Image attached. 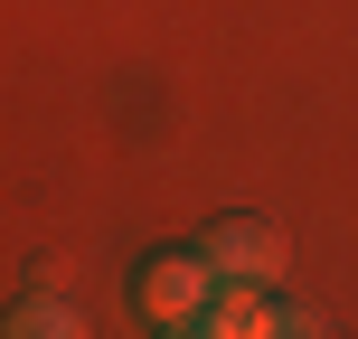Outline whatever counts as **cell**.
Returning a JSON list of instances; mask_svg holds the SVG:
<instances>
[{
    "instance_id": "obj_4",
    "label": "cell",
    "mask_w": 358,
    "mask_h": 339,
    "mask_svg": "<svg viewBox=\"0 0 358 339\" xmlns=\"http://www.w3.org/2000/svg\"><path fill=\"white\" fill-rule=\"evenodd\" d=\"M10 330H29V339H48V330H57V339H66V330H76V311H66V302H29Z\"/></svg>"
},
{
    "instance_id": "obj_2",
    "label": "cell",
    "mask_w": 358,
    "mask_h": 339,
    "mask_svg": "<svg viewBox=\"0 0 358 339\" xmlns=\"http://www.w3.org/2000/svg\"><path fill=\"white\" fill-rule=\"evenodd\" d=\"M208 264L236 273V283H273L283 273V236L255 226V217H227V226H208Z\"/></svg>"
},
{
    "instance_id": "obj_1",
    "label": "cell",
    "mask_w": 358,
    "mask_h": 339,
    "mask_svg": "<svg viewBox=\"0 0 358 339\" xmlns=\"http://www.w3.org/2000/svg\"><path fill=\"white\" fill-rule=\"evenodd\" d=\"M142 302H151V321H179V330H198V311L217 302V264H208V245H198V254H170V264H151Z\"/></svg>"
},
{
    "instance_id": "obj_3",
    "label": "cell",
    "mask_w": 358,
    "mask_h": 339,
    "mask_svg": "<svg viewBox=\"0 0 358 339\" xmlns=\"http://www.w3.org/2000/svg\"><path fill=\"white\" fill-rule=\"evenodd\" d=\"M198 330H217V339H255V330H283V311H264L255 292H217V302L198 311Z\"/></svg>"
}]
</instances>
